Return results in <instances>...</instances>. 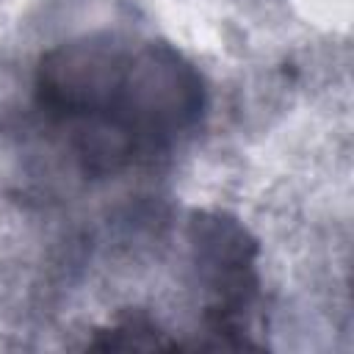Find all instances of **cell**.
I'll list each match as a JSON object with an SVG mask.
<instances>
[{"mask_svg": "<svg viewBox=\"0 0 354 354\" xmlns=\"http://www.w3.org/2000/svg\"><path fill=\"white\" fill-rule=\"evenodd\" d=\"M39 102L69 127L83 169L108 174L191 127L205 91L194 66L163 44L86 39L41 61Z\"/></svg>", "mask_w": 354, "mask_h": 354, "instance_id": "1", "label": "cell"}]
</instances>
